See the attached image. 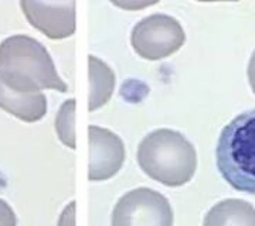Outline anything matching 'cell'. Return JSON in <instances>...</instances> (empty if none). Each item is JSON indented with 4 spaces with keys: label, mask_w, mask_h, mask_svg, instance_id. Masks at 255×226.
I'll use <instances>...</instances> for the list:
<instances>
[{
    "label": "cell",
    "mask_w": 255,
    "mask_h": 226,
    "mask_svg": "<svg viewBox=\"0 0 255 226\" xmlns=\"http://www.w3.org/2000/svg\"><path fill=\"white\" fill-rule=\"evenodd\" d=\"M0 79L10 89L23 93L68 90L46 47L26 34L7 37L0 43Z\"/></svg>",
    "instance_id": "1"
},
{
    "label": "cell",
    "mask_w": 255,
    "mask_h": 226,
    "mask_svg": "<svg viewBox=\"0 0 255 226\" xmlns=\"http://www.w3.org/2000/svg\"><path fill=\"white\" fill-rule=\"evenodd\" d=\"M137 163L152 180L166 187H182L196 172L197 153L180 132L157 129L139 143Z\"/></svg>",
    "instance_id": "2"
},
{
    "label": "cell",
    "mask_w": 255,
    "mask_h": 226,
    "mask_svg": "<svg viewBox=\"0 0 255 226\" xmlns=\"http://www.w3.org/2000/svg\"><path fill=\"white\" fill-rule=\"evenodd\" d=\"M216 155L223 178L237 191L255 195V109L226 125Z\"/></svg>",
    "instance_id": "3"
},
{
    "label": "cell",
    "mask_w": 255,
    "mask_h": 226,
    "mask_svg": "<svg viewBox=\"0 0 255 226\" xmlns=\"http://www.w3.org/2000/svg\"><path fill=\"white\" fill-rule=\"evenodd\" d=\"M173 222L169 199L147 187L122 195L112 211V226H173Z\"/></svg>",
    "instance_id": "4"
},
{
    "label": "cell",
    "mask_w": 255,
    "mask_h": 226,
    "mask_svg": "<svg viewBox=\"0 0 255 226\" xmlns=\"http://www.w3.org/2000/svg\"><path fill=\"white\" fill-rule=\"evenodd\" d=\"M186 34L182 24L167 14L142 18L132 30L130 43L136 54L147 61L167 58L182 48Z\"/></svg>",
    "instance_id": "5"
},
{
    "label": "cell",
    "mask_w": 255,
    "mask_h": 226,
    "mask_svg": "<svg viewBox=\"0 0 255 226\" xmlns=\"http://www.w3.org/2000/svg\"><path fill=\"white\" fill-rule=\"evenodd\" d=\"M20 7L28 23L51 40L68 38L75 33V1H30L21 0Z\"/></svg>",
    "instance_id": "6"
},
{
    "label": "cell",
    "mask_w": 255,
    "mask_h": 226,
    "mask_svg": "<svg viewBox=\"0 0 255 226\" xmlns=\"http://www.w3.org/2000/svg\"><path fill=\"white\" fill-rule=\"evenodd\" d=\"M88 180L105 181L117 175L125 161V146L121 137L105 127L90 126Z\"/></svg>",
    "instance_id": "7"
},
{
    "label": "cell",
    "mask_w": 255,
    "mask_h": 226,
    "mask_svg": "<svg viewBox=\"0 0 255 226\" xmlns=\"http://www.w3.org/2000/svg\"><path fill=\"white\" fill-rule=\"evenodd\" d=\"M0 109L26 123H36L46 116L47 98L41 93H23L10 89L0 79Z\"/></svg>",
    "instance_id": "8"
},
{
    "label": "cell",
    "mask_w": 255,
    "mask_h": 226,
    "mask_svg": "<svg viewBox=\"0 0 255 226\" xmlns=\"http://www.w3.org/2000/svg\"><path fill=\"white\" fill-rule=\"evenodd\" d=\"M203 226H255L254 205L244 199H223L206 214Z\"/></svg>",
    "instance_id": "9"
},
{
    "label": "cell",
    "mask_w": 255,
    "mask_h": 226,
    "mask_svg": "<svg viewBox=\"0 0 255 226\" xmlns=\"http://www.w3.org/2000/svg\"><path fill=\"white\" fill-rule=\"evenodd\" d=\"M90 70V112L102 108L108 103L115 90V74L110 65L95 55L88 58Z\"/></svg>",
    "instance_id": "10"
},
{
    "label": "cell",
    "mask_w": 255,
    "mask_h": 226,
    "mask_svg": "<svg viewBox=\"0 0 255 226\" xmlns=\"http://www.w3.org/2000/svg\"><path fill=\"white\" fill-rule=\"evenodd\" d=\"M75 99H67L60 106L55 116V132L60 142L68 149L75 150Z\"/></svg>",
    "instance_id": "11"
},
{
    "label": "cell",
    "mask_w": 255,
    "mask_h": 226,
    "mask_svg": "<svg viewBox=\"0 0 255 226\" xmlns=\"http://www.w3.org/2000/svg\"><path fill=\"white\" fill-rule=\"evenodd\" d=\"M0 226H17V217L4 199L0 198Z\"/></svg>",
    "instance_id": "12"
},
{
    "label": "cell",
    "mask_w": 255,
    "mask_h": 226,
    "mask_svg": "<svg viewBox=\"0 0 255 226\" xmlns=\"http://www.w3.org/2000/svg\"><path fill=\"white\" fill-rule=\"evenodd\" d=\"M58 226H75V201H71L60 215Z\"/></svg>",
    "instance_id": "13"
},
{
    "label": "cell",
    "mask_w": 255,
    "mask_h": 226,
    "mask_svg": "<svg viewBox=\"0 0 255 226\" xmlns=\"http://www.w3.org/2000/svg\"><path fill=\"white\" fill-rule=\"evenodd\" d=\"M248 81L251 85V89L255 93V51L251 55V60L248 64Z\"/></svg>",
    "instance_id": "14"
}]
</instances>
